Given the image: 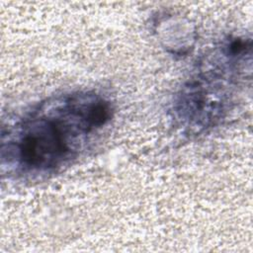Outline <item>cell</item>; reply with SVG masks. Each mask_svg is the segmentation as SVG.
<instances>
[{
	"label": "cell",
	"mask_w": 253,
	"mask_h": 253,
	"mask_svg": "<svg viewBox=\"0 0 253 253\" xmlns=\"http://www.w3.org/2000/svg\"><path fill=\"white\" fill-rule=\"evenodd\" d=\"M114 112L113 103L96 91L50 96L3 126L2 166L18 179L49 177L82 155L109 126Z\"/></svg>",
	"instance_id": "obj_1"
},
{
	"label": "cell",
	"mask_w": 253,
	"mask_h": 253,
	"mask_svg": "<svg viewBox=\"0 0 253 253\" xmlns=\"http://www.w3.org/2000/svg\"><path fill=\"white\" fill-rule=\"evenodd\" d=\"M211 63L184 84L172 105L175 126L190 136L212 128L227 112L226 73L234 64L217 52Z\"/></svg>",
	"instance_id": "obj_2"
}]
</instances>
